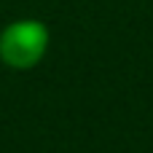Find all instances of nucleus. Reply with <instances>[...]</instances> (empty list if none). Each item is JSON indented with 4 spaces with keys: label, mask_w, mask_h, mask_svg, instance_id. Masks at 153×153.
Returning a JSON list of instances; mask_svg holds the SVG:
<instances>
[{
    "label": "nucleus",
    "mask_w": 153,
    "mask_h": 153,
    "mask_svg": "<svg viewBox=\"0 0 153 153\" xmlns=\"http://www.w3.org/2000/svg\"><path fill=\"white\" fill-rule=\"evenodd\" d=\"M48 48V27L38 19H19L0 32V59L13 70L35 67Z\"/></svg>",
    "instance_id": "1"
}]
</instances>
